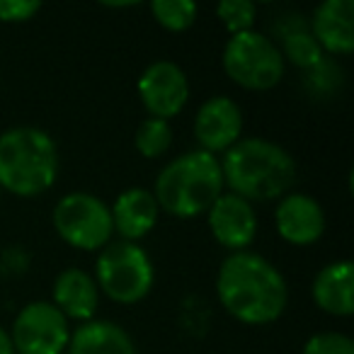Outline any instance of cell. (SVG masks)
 I'll return each instance as SVG.
<instances>
[{"mask_svg":"<svg viewBox=\"0 0 354 354\" xmlns=\"http://www.w3.org/2000/svg\"><path fill=\"white\" fill-rule=\"evenodd\" d=\"M216 296L231 318L262 328L284 315L289 284L281 270L255 250L228 252L216 272Z\"/></svg>","mask_w":354,"mask_h":354,"instance_id":"obj_1","label":"cell"},{"mask_svg":"<svg viewBox=\"0 0 354 354\" xmlns=\"http://www.w3.org/2000/svg\"><path fill=\"white\" fill-rule=\"evenodd\" d=\"M218 162L226 192L250 204L279 202L284 194L294 192L299 177L294 156L265 136H243Z\"/></svg>","mask_w":354,"mask_h":354,"instance_id":"obj_2","label":"cell"},{"mask_svg":"<svg viewBox=\"0 0 354 354\" xmlns=\"http://www.w3.org/2000/svg\"><path fill=\"white\" fill-rule=\"evenodd\" d=\"M151 192L158 202V209L167 216H204L209 207L226 192L221 162L216 156L199 151V148L187 151L160 167Z\"/></svg>","mask_w":354,"mask_h":354,"instance_id":"obj_3","label":"cell"},{"mask_svg":"<svg viewBox=\"0 0 354 354\" xmlns=\"http://www.w3.org/2000/svg\"><path fill=\"white\" fill-rule=\"evenodd\" d=\"M61 172L54 136L39 127H12L0 133V189L22 199L49 192Z\"/></svg>","mask_w":354,"mask_h":354,"instance_id":"obj_4","label":"cell"},{"mask_svg":"<svg viewBox=\"0 0 354 354\" xmlns=\"http://www.w3.org/2000/svg\"><path fill=\"white\" fill-rule=\"evenodd\" d=\"M93 277L102 296L114 304L133 306L156 286V265L141 243L112 241L100 250Z\"/></svg>","mask_w":354,"mask_h":354,"instance_id":"obj_5","label":"cell"},{"mask_svg":"<svg viewBox=\"0 0 354 354\" xmlns=\"http://www.w3.org/2000/svg\"><path fill=\"white\" fill-rule=\"evenodd\" d=\"M221 66L238 88L250 93H267L277 88L286 73V64L277 44L260 30L228 37Z\"/></svg>","mask_w":354,"mask_h":354,"instance_id":"obj_6","label":"cell"},{"mask_svg":"<svg viewBox=\"0 0 354 354\" xmlns=\"http://www.w3.org/2000/svg\"><path fill=\"white\" fill-rule=\"evenodd\" d=\"M54 231L66 245L83 252H100L114 238L109 204L93 192H68L51 212Z\"/></svg>","mask_w":354,"mask_h":354,"instance_id":"obj_7","label":"cell"},{"mask_svg":"<svg viewBox=\"0 0 354 354\" xmlns=\"http://www.w3.org/2000/svg\"><path fill=\"white\" fill-rule=\"evenodd\" d=\"M15 354H66L71 325L51 301H30L10 325Z\"/></svg>","mask_w":354,"mask_h":354,"instance_id":"obj_8","label":"cell"},{"mask_svg":"<svg viewBox=\"0 0 354 354\" xmlns=\"http://www.w3.org/2000/svg\"><path fill=\"white\" fill-rule=\"evenodd\" d=\"M136 93L148 117L170 122L189 102V78L180 64L158 59L143 68L136 80Z\"/></svg>","mask_w":354,"mask_h":354,"instance_id":"obj_9","label":"cell"},{"mask_svg":"<svg viewBox=\"0 0 354 354\" xmlns=\"http://www.w3.org/2000/svg\"><path fill=\"white\" fill-rule=\"evenodd\" d=\"M243 109L228 95H212L199 104L192 122V133L197 148L221 158L243 138Z\"/></svg>","mask_w":354,"mask_h":354,"instance_id":"obj_10","label":"cell"},{"mask_svg":"<svg viewBox=\"0 0 354 354\" xmlns=\"http://www.w3.org/2000/svg\"><path fill=\"white\" fill-rule=\"evenodd\" d=\"M207 226L212 238L228 252L250 250L257 238L260 218H257L255 204L245 202L238 194L223 192L216 202L209 207Z\"/></svg>","mask_w":354,"mask_h":354,"instance_id":"obj_11","label":"cell"},{"mask_svg":"<svg viewBox=\"0 0 354 354\" xmlns=\"http://www.w3.org/2000/svg\"><path fill=\"white\" fill-rule=\"evenodd\" d=\"M277 236L294 248L315 245L325 236L328 218L323 204L306 192H289L277 202L274 209Z\"/></svg>","mask_w":354,"mask_h":354,"instance_id":"obj_12","label":"cell"},{"mask_svg":"<svg viewBox=\"0 0 354 354\" xmlns=\"http://www.w3.org/2000/svg\"><path fill=\"white\" fill-rule=\"evenodd\" d=\"M308 30L325 56H349L354 51V3L323 0L310 15Z\"/></svg>","mask_w":354,"mask_h":354,"instance_id":"obj_13","label":"cell"},{"mask_svg":"<svg viewBox=\"0 0 354 354\" xmlns=\"http://www.w3.org/2000/svg\"><path fill=\"white\" fill-rule=\"evenodd\" d=\"M109 214L119 241L129 243H141L148 233H153L160 218L156 197L146 187H127L119 192L117 199L109 204Z\"/></svg>","mask_w":354,"mask_h":354,"instance_id":"obj_14","label":"cell"},{"mask_svg":"<svg viewBox=\"0 0 354 354\" xmlns=\"http://www.w3.org/2000/svg\"><path fill=\"white\" fill-rule=\"evenodd\" d=\"M51 304L64 313L66 320H78L88 323L95 318L100 308V289L97 281L83 267H66L56 274L54 286H51Z\"/></svg>","mask_w":354,"mask_h":354,"instance_id":"obj_15","label":"cell"},{"mask_svg":"<svg viewBox=\"0 0 354 354\" xmlns=\"http://www.w3.org/2000/svg\"><path fill=\"white\" fill-rule=\"evenodd\" d=\"M310 299L333 318H349L354 313V265L349 260H335L320 267L310 284Z\"/></svg>","mask_w":354,"mask_h":354,"instance_id":"obj_16","label":"cell"},{"mask_svg":"<svg viewBox=\"0 0 354 354\" xmlns=\"http://www.w3.org/2000/svg\"><path fill=\"white\" fill-rule=\"evenodd\" d=\"M66 354H136V344L119 323L93 318L71 330Z\"/></svg>","mask_w":354,"mask_h":354,"instance_id":"obj_17","label":"cell"},{"mask_svg":"<svg viewBox=\"0 0 354 354\" xmlns=\"http://www.w3.org/2000/svg\"><path fill=\"white\" fill-rule=\"evenodd\" d=\"M272 41L279 49L284 64H291L306 73V71L315 68L320 61L325 59L323 49L318 46V41L313 39L308 30V20H304L301 15H286L274 25V37Z\"/></svg>","mask_w":354,"mask_h":354,"instance_id":"obj_18","label":"cell"},{"mask_svg":"<svg viewBox=\"0 0 354 354\" xmlns=\"http://www.w3.org/2000/svg\"><path fill=\"white\" fill-rule=\"evenodd\" d=\"M172 146V127L170 122H162V119L146 117L136 127L133 133V148L141 158L146 160H158L162 158Z\"/></svg>","mask_w":354,"mask_h":354,"instance_id":"obj_19","label":"cell"},{"mask_svg":"<svg viewBox=\"0 0 354 354\" xmlns=\"http://www.w3.org/2000/svg\"><path fill=\"white\" fill-rule=\"evenodd\" d=\"M151 15L162 30L187 32L197 22L199 8L192 0H153Z\"/></svg>","mask_w":354,"mask_h":354,"instance_id":"obj_20","label":"cell"},{"mask_svg":"<svg viewBox=\"0 0 354 354\" xmlns=\"http://www.w3.org/2000/svg\"><path fill=\"white\" fill-rule=\"evenodd\" d=\"M344 85V73L337 66V61L325 56L315 68L304 73V88L310 97H333Z\"/></svg>","mask_w":354,"mask_h":354,"instance_id":"obj_21","label":"cell"},{"mask_svg":"<svg viewBox=\"0 0 354 354\" xmlns=\"http://www.w3.org/2000/svg\"><path fill=\"white\" fill-rule=\"evenodd\" d=\"M216 17L226 27L228 37L243 35V32L255 30L257 6L252 0H221L216 6Z\"/></svg>","mask_w":354,"mask_h":354,"instance_id":"obj_22","label":"cell"},{"mask_svg":"<svg viewBox=\"0 0 354 354\" xmlns=\"http://www.w3.org/2000/svg\"><path fill=\"white\" fill-rule=\"evenodd\" d=\"M301 354H354V339L344 333H315L304 342Z\"/></svg>","mask_w":354,"mask_h":354,"instance_id":"obj_23","label":"cell"},{"mask_svg":"<svg viewBox=\"0 0 354 354\" xmlns=\"http://www.w3.org/2000/svg\"><path fill=\"white\" fill-rule=\"evenodd\" d=\"M39 12H41L39 0H0V22H6V25L30 22Z\"/></svg>","mask_w":354,"mask_h":354,"instance_id":"obj_24","label":"cell"},{"mask_svg":"<svg viewBox=\"0 0 354 354\" xmlns=\"http://www.w3.org/2000/svg\"><path fill=\"white\" fill-rule=\"evenodd\" d=\"M0 354H15V347H12L10 333H8L3 325H0Z\"/></svg>","mask_w":354,"mask_h":354,"instance_id":"obj_25","label":"cell"},{"mask_svg":"<svg viewBox=\"0 0 354 354\" xmlns=\"http://www.w3.org/2000/svg\"><path fill=\"white\" fill-rule=\"evenodd\" d=\"M104 8H136L138 3H102Z\"/></svg>","mask_w":354,"mask_h":354,"instance_id":"obj_26","label":"cell"},{"mask_svg":"<svg viewBox=\"0 0 354 354\" xmlns=\"http://www.w3.org/2000/svg\"><path fill=\"white\" fill-rule=\"evenodd\" d=\"M0 194H3V189H0Z\"/></svg>","mask_w":354,"mask_h":354,"instance_id":"obj_27","label":"cell"}]
</instances>
